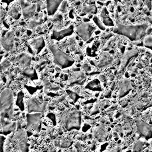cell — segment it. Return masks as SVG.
<instances>
[{"mask_svg":"<svg viewBox=\"0 0 152 152\" xmlns=\"http://www.w3.org/2000/svg\"><path fill=\"white\" fill-rule=\"evenodd\" d=\"M148 25L147 23H142L136 25H125L118 24L113 28V33L124 36L131 41H138L146 36Z\"/></svg>","mask_w":152,"mask_h":152,"instance_id":"1","label":"cell"},{"mask_svg":"<svg viewBox=\"0 0 152 152\" xmlns=\"http://www.w3.org/2000/svg\"><path fill=\"white\" fill-rule=\"evenodd\" d=\"M14 94L9 88H5L0 94L1 119L11 121L14 112Z\"/></svg>","mask_w":152,"mask_h":152,"instance_id":"2","label":"cell"},{"mask_svg":"<svg viewBox=\"0 0 152 152\" xmlns=\"http://www.w3.org/2000/svg\"><path fill=\"white\" fill-rule=\"evenodd\" d=\"M49 49L53 55V62L60 68H67L74 64V59L55 45H49Z\"/></svg>","mask_w":152,"mask_h":152,"instance_id":"3","label":"cell"},{"mask_svg":"<svg viewBox=\"0 0 152 152\" xmlns=\"http://www.w3.org/2000/svg\"><path fill=\"white\" fill-rule=\"evenodd\" d=\"M81 121L80 112L78 110L65 113L61 118L64 126L69 131L74 129H79L81 126Z\"/></svg>","mask_w":152,"mask_h":152,"instance_id":"4","label":"cell"},{"mask_svg":"<svg viewBox=\"0 0 152 152\" xmlns=\"http://www.w3.org/2000/svg\"><path fill=\"white\" fill-rule=\"evenodd\" d=\"M14 152H28V144L24 131L20 129L14 136Z\"/></svg>","mask_w":152,"mask_h":152,"instance_id":"5","label":"cell"},{"mask_svg":"<svg viewBox=\"0 0 152 152\" xmlns=\"http://www.w3.org/2000/svg\"><path fill=\"white\" fill-rule=\"evenodd\" d=\"M96 28V27L91 23L84 22L77 27L75 32L84 41H87L91 38Z\"/></svg>","mask_w":152,"mask_h":152,"instance_id":"6","label":"cell"},{"mask_svg":"<svg viewBox=\"0 0 152 152\" xmlns=\"http://www.w3.org/2000/svg\"><path fill=\"white\" fill-rule=\"evenodd\" d=\"M135 123L137 132L141 137L146 140L152 138V126L150 125L140 119H137Z\"/></svg>","mask_w":152,"mask_h":152,"instance_id":"7","label":"cell"},{"mask_svg":"<svg viewBox=\"0 0 152 152\" xmlns=\"http://www.w3.org/2000/svg\"><path fill=\"white\" fill-rule=\"evenodd\" d=\"M28 111L30 112H43L46 107L45 103H41L36 97H33L28 100L27 102Z\"/></svg>","mask_w":152,"mask_h":152,"instance_id":"8","label":"cell"},{"mask_svg":"<svg viewBox=\"0 0 152 152\" xmlns=\"http://www.w3.org/2000/svg\"><path fill=\"white\" fill-rule=\"evenodd\" d=\"M74 33V26L71 25L67 28H65L61 30H54L52 31L51 35V39L59 41L63 39L64 37L71 36Z\"/></svg>","mask_w":152,"mask_h":152,"instance_id":"9","label":"cell"},{"mask_svg":"<svg viewBox=\"0 0 152 152\" xmlns=\"http://www.w3.org/2000/svg\"><path fill=\"white\" fill-rule=\"evenodd\" d=\"M14 37V33L12 31H9L2 37L1 40V45L7 51H11L13 49Z\"/></svg>","mask_w":152,"mask_h":152,"instance_id":"10","label":"cell"},{"mask_svg":"<svg viewBox=\"0 0 152 152\" xmlns=\"http://www.w3.org/2000/svg\"><path fill=\"white\" fill-rule=\"evenodd\" d=\"M132 90V85L129 80L124 78L122 79L119 83L118 86V97L120 98L124 97L127 95Z\"/></svg>","mask_w":152,"mask_h":152,"instance_id":"11","label":"cell"},{"mask_svg":"<svg viewBox=\"0 0 152 152\" xmlns=\"http://www.w3.org/2000/svg\"><path fill=\"white\" fill-rule=\"evenodd\" d=\"M40 113H33V114H28L27 116L28 128L30 129L35 130L37 129L40 123Z\"/></svg>","mask_w":152,"mask_h":152,"instance_id":"12","label":"cell"},{"mask_svg":"<svg viewBox=\"0 0 152 152\" xmlns=\"http://www.w3.org/2000/svg\"><path fill=\"white\" fill-rule=\"evenodd\" d=\"M93 135L98 141L103 142L107 137V129L104 126H99L94 129Z\"/></svg>","mask_w":152,"mask_h":152,"instance_id":"13","label":"cell"},{"mask_svg":"<svg viewBox=\"0 0 152 152\" xmlns=\"http://www.w3.org/2000/svg\"><path fill=\"white\" fill-rule=\"evenodd\" d=\"M47 12L49 15H53L64 0H46Z\"/></svg>","mask_w":152,"mask_h":152,"instance_id":"14","label":"cell"},{"mask_svg":"<svg viewBox=\"0 0 152 152\" xmlns=\"http://www.w3.org/2000/svg\"><path fill=\"white\" fill-rule=\"evenodd\" d=\"M86 80V77L85 75L81 72L78 71H77L75 73H74L70 78L69 83L70 85H75V84H78V85H83Z\"/></svg>","mask_w":152,"mask_h":152,"instance_id":"15","label":"cell"},{"mask_svg":"<svg viewBox=\"0 0 152 152\" xmlns=\"http://www.w3.org/2000/svg\"><path fill=\"white\" fill-rule=\"evenodd\" d=\"M100 16V20L105 26L113 27L115 26L113 20L110 17L108 11L105 7L103 8V9L102 10Z\"/></svg>","mask_w":152,"mask_h":152,"instance_id":"16","label":"cell"},{"mask_svg":"<svg viewBox=\"0 0 152 152\" xmlns=\"http://www.w3.org/2000/svg\"><path fill=\"white\" fill-rule=\"evenodd\" d=\"M30 45L36 53H39L45 47V42L42 37H39L32 40L30 42Z\"/></svg>","mask_w":152,"mask_h":152,"instance_id":"17","label":"cell"},{"mask_svg":"<svg viewBox=\"0 0 152 152\" xmlns=\"http://www.w3.org/2000/svg\"><path fill=\"white\" fill-rule=\"evenodd\" d=\"M17 61L21 67L28 68L31 64V56L26 53H21L17 57Z\"/></svg>","mask_w":152,"mask_h":152,"instance_id":"18","label":"cell"},{"mask_svg":"<svg viewBox=\"0 0 152 152\" xmlns=\"http://www.w3.org/2000/svg\"><path fill=\"white\" fill-rule=\"evenodd\" d=\"M1 122L2 131L5 134L10 133L11 132L14 131L16 128V123L12 122L11 121L1 119Z\"/></svg>","mask_w":152,"mask_h":152,"instance_id":"19","label":"cell"},{"mask_svg":"<svg viewBox=\"0 0 152 152\" xmlns=\"http://www.w3.org/2000/svg\"><path fill=\"white\" fill-rule=\"evenodd\" d=\"M36 10V5L35 4H31L30 5L22 8L23 15L26 19H29L33 17Z\"/></svg>","mask_w":152,"mask_h":152,"instance_id":"20","label":"cell"},{"mask_svg":"<svg viewBox=\"0 0 152 152\" xmlns=\"http://www.w3.org/2000/svg\"><path fill=\"white\" fill-rule=\"evenodd\" d=\"M86 88L92 90V91H100L102 90L100 81L98 79H94L90 81L86 86Z\"/></svg>","mask_w":152,"mask_h":152,"instance_id":"21","label":"cell"},{"mask_svg":"<svg viewBox=\"0 0 152 152\" xmlns=\"http://www.w3.org/2000/svg\"><path fill=\"white\" fill-rule=\"evenodd\" d=\"M113 61V58L107 53H104L103 55L101 60L98 62L97 66L99 68H103L108 65H109Z\"/></svg>","mask_w":152,"mask_h":152,"instance_id":"22","label":"cell"},{"mask_svg":"<svg viewBox=\"0 0 152 152\" xmlns=\"http://www.w3.org/2000/svg\"><path fill=\"white\" fill-rule=\"evenodd\" d=\"M136 55H137V51L135 50L134 49L131 50H128L125 55L124 58H123V62H122V65L121 66V69H124L125 68V66H126L128 61L132 58V57L135 56Z\"/></svg>","mask_w":152,"mask_h":152,"instance_id":"23","label":"cell"},{"mask_svg":"<svg viewBox=\"0 0 152 152\" xmlns=\"http://www.w3.org/2000/svg\"><path fill=\"white\" fill-rule=\"evenodd\" d=\"M8 14L15 20H17L20 17V13L15 7H12L8 11Z\"/></svg>","mask_w":152,"mask_h":152,"instance_id":"24","label":"cell"},{"mask_svg":"<svg viewBox=\"0 0 152 152\" xmlns=\"http://www.w3.org/2000/svg\"><path fill=\"white\" fill-rule=\"evenodd\" d=\"M143 45L152 50V36L148 35L145 36L143 39Z\"/></svg>","mask_w":152,"mask_h":152,"instance_id":"25","label":"cell"},{"mask_svg":"<svg viewBox=\"0 0 152 152\" xmlns=\"http://www.w3.org/2000/svg\"><path fill=\"white\" fill-rule=\"evenodd\" d=\"M23 74L24 75L29 78H34V77L36 76V72L35 70L32 68H30L29 67L24 68V69L23 71Z\"/></svg>","mask_w":152,"mask_h":152,"instance_id":"26","label":"cell"},{"mask_svg":"<svg viewBox=\"0 0 152 152\" xmlns=\"http://www.w3.org/2000/svg\"><path fill=\"white\" fill-rule=\"evenodd\" d=\"M144 148V143L141 141H137L134 145L132 152H141Z\"/></svg>","mask_w":152,"mask_h":152,"instance_id":"27","label":"cell"},{"mask_svg":"<svg viewBox=\"0 0 152 152\" xmlns=\"http://www.w3.org/2000/svg\"><path fill=\"white\" fill-rule=\"evenodd\" d=\"M93 21H94V24L97 26V27L102 30H104L106 29L105 26L103 24L102 21L99 18H98L97 16H94L93 17Z\"/></svg>","mask_w":152,"mask_h":152,"instance_id":"28","label":"cell"},{"mask_svg":"<svg viewBox=\"0 0 152 152\" xmlns=\"http://www.w3.org/2000/svg\"><path fill=\"white\" fill-rule=\"evenodd\" d=\"M83 12L90 14H96L97 12V8L94 5L85 6L83 8Z\"/></svg>","mask_w":152,"mask_h":152,"instance_id":"29","label":"cell"},{"mask_svg":"<svg viewBox=\"0 0 152 152\" xmlns=\"http://www.w3.org/2000/svg\"><path fill=\"white\" fill-rule=\"evenodd\" d=\"M43 20L41 18H39V20H31L28 24V27L30 28H33L37 26L38 25L42 23Z\"/></svg>","mask_w":152,"mask_h":152,"instance_id":"30","label":"cell"},{"mask_svg":"<svg viewBox=\"0 0 152 152\" xmlns=\"http://www.w3.org/2000/svg\"><path fill=\"white\" fill-rule=\"evenodd\" d=\"M45 86L46 89L49 90H57L59 89V87L49 83L48 80L45 81Z\"/></svg>","mask_w":152,"mask_h":152,"instance_id":"31","label":"cell"},{"mask_svg":"<svg viewBox=\"0 0 152 152\" xmlns=\"http://www.w3.org/2000/svg\"><path fill=\"white\" fill-rule=\"evenodd\" d=\"M10 65H11V62L5 59L4 61H2V63L1 64V65H0V69L2 70V71L5 70L8 68H9L10 66Z\"/></svg>","mask_w":152,"mask_h":152,"instance_id":"32","label":"cell"},{"mask_svg":"<svg viewBox=\"0 0 152 152\" xmlns=\"http://www.w3.org/2000/svg\"><path fill=\"white\" fill-rule=\"evenodd\" d=\"M66 92H67L68 94L69 95V96L74 102H76V101L80 98V96H79L77 93H75V92H74V91H72L67 90H66Z\"/></svg>","mask_w":152,"mask_h":152,"instance_id":"33","label":"cell"},{"mask_svg":"<svg viewBox=\"0 0 152 152\" xmlns=\"http://www.w3.org/2000/svg\"><path fill=\"white\" fill-rule=\"evenodd\" d=\"M31 0H20L21 8H23L30 5L31 4Z\"/></svg>","mask_w":152,"mask_h":152,"instance_id":"34","label":"cell"},{"mask_svg":"<svg viewBox=\"0 0 152 152\" xmlns=\"http://www.w3.org/2000/svg\"><path fill=\"white\" fill-rule=\"evenodd\" d=\"M67 10V3L66 1H63L62 4H61V8H60V11L62 12H66Z\"/></svg>","mask_w":152,"mask_h":152,"instance_id":"35","label":"cell"},{"mask_svg":"<svg viewBox=\"0 0 152 152\" xmlns=\"http://www.w3.org/2000/svg\"><path fill=\"white\" fill-rule=\"evenodd\" d=\"M4 137L0 135V152L3 151L4 147Z\"/></svg>","mask_w":152,"mask_h":152,"instance_id":"36","label":"cell"},{"mask_svg":"<svg viewBox=\"0 0 152 152\" xmlns=\"http://www.w3.org/2000/svg\"><path fill=\"white\" fill-rule=\"evenodd\" d=\"M83 68L84 69V70L86 71H90L91 70V68L89 65H88L87 64H84L83 65Z\"/></svg>","mask_w":152,"mask_h":152,"instance_id":"37","label":"cell"},{"mask_svg":"<svg viewBox=\"0 0 152 152\" xmlns=\"http://www.w3.org/2000/svg\"><path fill=\"white\" fill-rule=\"evenodd\" d=\"M99 81H102V82H105L106 81V77L104 75H101L99 77Z\"/></svg>","mask_w":152,"mask_h":152,"instance_id":"38","label":"cell"},{"mask_svg":"<svg viewBox=\"0 0 152 152\" xmlns=\"http://www.w3.org/2000/svg\"><path fill=\"white\" fill-rule=\"evenodd\" d=\"M110 95H111V91H110V90H109V91H107L106 93V94H104V96H105L106 97H109L110 96Z\"/></svg>","mask_w":152,"mask_h":152,"instance_id":"39","label":"cell"},{"mask_svg":"<svg viewBox=\"0 0 152 152\" xmlns=\"http://www.w3.org/2000/svg\"><path fill=\"white\" fill-rule=\"evenodd\" d=\"M119 148H114L113 150H112L111 151H110L109 152H119Z\"/></svg>","mask_w":152,"mask_h":152,"instance_id":"40","label":"cell"},{"mask_svg":"<svg viewBox=\"0 0 152 152\" xmlns=\"http://www.w3.org/2000/svg\"><path fill=\"white\" fill-rule=\"evenodd\" d=\"M151 150H152V141H151Z\"/></svg>","mask_w":152,"mask_h":152,"instance_id":"41","label":"cell"},{"mask_svg":"<svg viewBox=\"0 0 152 152\" xmlns=\"http://www.w3.org/2000/svg\"><path fill=\"white\" fill-rule=\"evenodd\" d=\"M150 72H151V73L152 74V67H151V69H150Z\"/></svg>","mask_w":152,"mask_h":152,"instance_id":"42","label":"cell"},{"mask_svg":"<svg viewBox=\"0 0 152 152\" xmlns=\"http://www.w3.org/2000/svg\"><path fill=\"white\" fill-rule=\"evenodd\" d=\"M126 152H131V150H128V151H126Z\"/></svg>","mask_w":152,"mask_h":152,"instance_id":"43","label":"cell"},{"mask_svg":"<svg viewBox=\"0 0 152 152\" xmlns=\"http://www.w3.org/2000/svg\"><path fill=\"white\" fill-rule=\"evenodd\" d=\"M100 1H105V0H100Z\"/></svg>","mask_w":152,"mask_h":152,"instance_id":"44","label":"cell"},{"mask_svg":"<svg viewBox=\"0 0 152 152\" xmlns=\"http://www.w3.org/2000/svg\"></svg>","mask_w":152,"mask_h":152,"instance_id":"45","label":"cell"}]
</instances>
